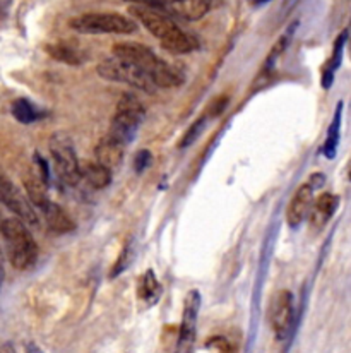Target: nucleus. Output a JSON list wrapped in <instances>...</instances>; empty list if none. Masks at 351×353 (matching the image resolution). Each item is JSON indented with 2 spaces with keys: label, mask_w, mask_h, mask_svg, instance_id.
Here are the masks:
<instances>
[{
  "label": "nucleus",
  "mask_w": 351,
  "mask_h": 353,
  "mask_svg": "<svg viewBox=\"0 0 351 353\" xmlns=\"http://www.w3.org/2000/svg\"><path fill=\"white\" fill-rule=\"evenodd\" d=\"M204 125H206V117L202 119H198L194 123H192L191 127H189V130L185 132V136L182 137L180 144H178V148L180 150H184V148H189L191 144H194L195 141L199 139V136H201V132L204 130Z\"/></svg>",
  "instance_id": "24"
},
{
  "label": "nucleus",
  "mask_w": 351,
  "mask_h": 353,
  "mask_svg": "<svg viewBox=\"0 0 351 353\" xmlns=\"http://www.w3.org/2000/svg\"><path fill=\"white\" fill-rule=\"evenodd\" d=\"M23 182H24V190H26L28 199H30V203L33 204L34 208H40L45 201L50 199L47 192L48 185L40 179V175L38 174L30 172V174H26V176H24Z\"/></svg>",
  "instance_id": "21"
},
{
  "label": "nucleus",
  "mask_w": 351,
  "mask_h": 353,
  "mask_svg": "<svg viewBox=\"0 0 351 353\" xmlns=\"http://www.w3.org/2000/svg\"><path fill=\"white\" fill-rule=\"evenodd\" d=\"M0 203L12 211L19 220H23L28 227H40V218L26 194H23V190L3 174H0Z\"/></svg>",
  "instance_id": "8"
},
{
  "label": "nucleus",
  "mask_w": 351,
  "mask_h": 353,
  "mask_svg": "<svg viewBox=\"0 0 351 353\" xmlns=\"http://www.w3.org/2000/svg\"><path fill=\"white\" fill-rule=\"evenodd\" d=\"M314 190L315 189L308 182L301 183V185L295 190L293 197H291L286 210V221L291 228L304 223V220L307 218L312 206V201H314Z\"/></svg>",
  "instance_id": "13"
},
{
  "label": "nucleus",
  "mask_w": 351,
  "mask_h": 353,
  "mask_svg": "<svg viewBox=\"0 0 351 353\" xmlns=\"http://www.w3.org/2000/svg\"><path fill=\"white\" fill-rule=\"evenodd\" d=\"M132 257H134V242H132V240H129V242L124 245V249H122L117 263H115L114 268H111L110 278H117L118 274L124 273V271L129 268V264L132 263Z\"/></svg>",
  "instance_id": "23"
},
{
  "label": "nucleus",
  "mask_w": 351,
  "mask_h": 353,
  "mask_svg": "<svg viewBox=\"0 0 351 353\" xmlns=\"http://www.w3.org/2000/svg\"><path fill=\"white\" fill-rule=\"evenodd\" d=\"M94 157H96L98 163L110 168V170H115V168L120 167L122 161H124L125 144L108 134V136H105L103 139L96 144V148H94Z\"/></svg>",
  "instance_id": "14"
},
{
  "label": "nucleus",
  "mask_w": 351,
  "mask_h": 353,
  "mask_svg": "<svg viewBox=\"0 0 351 353\" xmlns=\"http://www.w3.org/2000/svg\"><path fill=\"white\" fill-rule=\"evenodd\" d=\"M114 57L129 60L139 65L149 76L156 88H177L184 84L185 76L180 69L158 57L151 48L138 41H120L114 45Z\"/></svg>",
  "instance_id": "2"
},
{
  "label": "nucleus",
  "mask_w": 351,
  "mask_h": 353,
  "mask_svg": "<svg viewBox=\"0 0 351 353\" xmlns=\"http://www.w3.org/2000/svg\"><path fill=\"white\" fill-rule=\"evenodd\" d=\"M153 165V154H151L149 150H140L136 153L134 157V170L138 172V174H142V172H146L147 168Z\"/></svg>",
  "instance_id": "25"
},
{
  "label": "nucleus",
  "mask_w": 351,
  "mask_h": 353,
  "mask_svg": "<svg viewBox=\"0 0 351 353\" xmlns=\"http://www.w3.org/2000/svg\"><path fill=\"white\" fill-rule=\"evenodd\" d=\"M48 151H50L52 163H54V170L58 179L65 185H77L81 182V163L72 137L65 132H55L48 141Z\"/></svg>",
  "instance_id": "6"
},
{
  "label": "nucleus",
  "mask_w": 351,
  "mask_h": 353,
  "mask_svg": "<svg viewBox=\"0 0 351 353\" xmlns=\"http://www.w3.org/2000/svg\"><path fill=\"white\" fill-rule=\"evenodd\" d=\"M47 50L54 59L70 63V65H79V63H83L86 60L84 59V54H81L79 50H76V48L65 43H52L50 47H47Z\"/></svg>",
  "instance_id": "22"
},
{
  "label": "nucleus",
  "mask_w": 351,
  "mask_h": 353,
  "mask_svg": "<svg viewBox=\"0 0 351 353\" xmlns=\"http://www.w3.org/2000/svg\"><path fill=\"white\" fill-rule=\"evenodd\" d=\"M343 107L345 103L339 101L338 107H336L334 117L331 120V125L328 129V137L324 141V146H322V153H324L326 158L332 160L336 157V151H338L339 144V132H341V119H343Z\"/></svg>",
  "instance_id": "20"
},
{
  "label": "nucleus",
  "mask_w": 351,
  "mask_h": 353,
  "mask_svg": "<svg viewBox=\"0 0 351 353\" xmlns=\"http://www.w3.org/2000/svg\"><path fill=\"white\" fill-rule=\"evenodd\" d=\"M201 303L202 299L198 290H191L185 296L180 331H178V352H189L194 347L195 336H198V317Z\"/></svg>",
  "instance_id": "11"
},
{
  "label": "nucleus",
  "mask_w": 351,
  "mask_h": 353,
  "mask_svg": "<svg viewBox=\"0 0 351 353\" xmlns=\"http://www.w3.org/2000/svg\"><path fill=\"white\" fill-rule=\"evenodd\" d=\"M131 16L136 17L156 40H160L161 47L170 52V54L185 55L192 54L199 48L198 38L182 30L171 19V16H168L163 10L136 3V6L131 7Z\"/></svg>",
  "instance_id": "1"
},
{
  "label": "nucleus",
  "mask_w": 351,
  "mask_h": 353,
  "mask_svg": "<svg viewBox=\"0 0 351 353\" xmlns=\"http://www.w3.org/2000/svg\"><path fill=\"white\" fill-rule=\"evenodd\" d=\"M269 0H254V3L255 6H262V3H268Z\"/></svg>",
  "instance_id": "30"
},
{
  "label": "nucleus",
  "mask_w": 351,
  "mask_h": 353,
  "mask_svg": "<svg viewBox=\"0 0 351 353\" xmlns=\"http://www.w3.org/2000/svg\"><path fill=\"white\" fill-rule=\"evenodd\" d=\"M10 114L12 117L21 123H30L38 122V120L47 117V112L40 110L34 103H31L28 98H17L12 105H10Z\"/></svg>",
  "instance_id": "19"
},
{
  "label": "nucleus",
  "mask_w": 351,
  "mask_h": 353,
  "mask_svg": "<svg viewBox=\"0 0 351 353\" xmlns=\"http://www.w3.org/2000/svg\"><path fill=\"white\" fill-rule=\"evenodd\" d=\"M138 294H139V299L146 303V307L156 305L158 300L161 299L163 287H161V283L158 281L156 274H154L153 270H147L146 273L139 278Z\"/></svg>",
  "instance_id": "18"
},
{
  "label": "nucleus",
  "mask_w": 351,
  "mask_h": 353,
  "mask_svg": "<svg viewBox=\"0 0 351 353\" xmlns=\"http://www.w3.org/2000/svg\"><path fill=\"white\" fill-rule=\"evenodd\" d=\"M69 26L81 34H132L138 23L117 12H87L72 17Z\"/></svg>",
  "instance_id": "4"
},
{
  "label": "nucleus",
  "mask_w": 351,
  "mask_h": 353,
  "mask_svg": "<svg viewBox=\"0 0 351 353\" xmlns=\"http://www.w3.org/2000/svg\"><path fill=\"white\" fill-rule=\"evenodd\" d=\"M339 208V197L336 194L324 192L312 201L310 211H308L307 218L310 221V228L314 232L322 230L328 225V221L334 216V213Z\"/></svg>",
  "instance_id": "12"
},
{
  "label": "nucleus",
  "mask_w": 351,
  "mask_h": 353,
  "mask_svg": "<svg viewBox=\"0 0 351 353\" xmlns=\"http://www.w3.org/2000/svg\"><path fill=\"white\" fill-rule=\"evenodd\" d=\"M96 72L101 79L110 81V83H122L144 93H154V84L146 72L136 63L129 60L111 57L105 59L98 63Z\"/></svg>",
  "instance_id": "7"
},
{
  "label": "nucleus",
  "mask_w": 351,
  "mask_h": 353,
  "mask_svg": "<svg viewBox=\"0 0 351 353\" xmlns=\"http://www.w3.org/2000/svg\"><path fill=\"white\" fill-rule=\"evenodd\" d=\"M324 180H326L324 175L314 174V175L310 176V179H308V183H310V185L314 187V189H319V187L322 185V182H324Z\"/></svg>",
  "instance_id": "28"
},
{
  "label": "nucleus",
  "mask_w": 351,
  "mask_h": 353,
  "mask_svg": "<svg viewBox=\"0 0 351 353\" xmlns=\"http://www.w3.org/2000/svg\"><path fill=\"white\" fill-rule=\"evenodd\" d=\"M206 347L209 350H217V352H233L235 347L223 336H213L206 341Z\"/></svg>",
  "instance_id": "26"
},
{
  "label": "nucleus",
  "mask_w": 351,
  "mask_h": 353,
  "mask_svg": "<svg viewBox=\"0 0 351 353\" xmlns=\"http://www.w3.org/2000/svg\"><path fill=\"white\" fill-rule=\"evenodd\" d=\"M38 210L43 214L48 228H50L52 232H55V234H70V232L76 230V223H74L72 218L69 216L67 211H64V208L58 206V204L54 203L52 199L45 201Z\"/></svg>",
  "instance_id": "15"
},
{
  "label": "nucleus",
  "mask_w": 351,
  "mask_h": 353,
  "mask_svg": "<svg viewBox=\"0 0 351 353\" xmlns=\"http://www.w3.org/2000/svg\"><path fill=\"white\" fill-rule=\"evenodd\" d=\"M132 3L163 10L168 16L185 21H199L214 7V0H131Z\"/></svg>",
  "instance_id": "9"
},
{
  "label": "nucleus",
  "mask_w": 351,
  "mask_h": 353,
  "mask_svg": "<svg viewBox=\"0 0 351 353\" xmlns=\"http://www.w3.org/2000/svg\"><path fill=\"white\" fill-rule=\"evenodd\" d=\"M269 323L275 336L284 340L295 323V296L290 290H279L271 299L269 305Z\"/></svg>",
  "instance_id": "10"
},
{
  "label": "nucleus",
  "mask_w": 351,
  "mask_h": 353,
  "mask_svg": "<svg viewBox=\"0 0 351 353\" xmlns=\"http://www.w3.org/2000/svg\"><path fill=\"white\" fill-rule=\"evenodd\" d=\"M3 278H6V266H3V256H2V250H0V287L3 283Z\"/></svg>",
  "instance_id": "29"
},
{
  "label": "nucleus",
  "mask_w": 351,
  "mask_h": 353,
  "mask_svg": "<svg viewBox=\"0 0 351 353\" xmlns=\"http://www.w3.org/2000/svg\"><path fill=\"white\" fill-rule=\"evenodd\" d=\"M79 174L81 180H84L91 189L101 190L110 185L111 182V170L98 163V161H84V163H81Z\"/></svg>",
  "instance_id": "16"
},
{
  "label": "nucleus",
  "mask_w": 351,
  "mask_h": 353,
  "mask_svg": "<svg viewBox=\"0 0 351 353\" xmlns=\"http://www.w3.org/2000/svg\"><path fill=\"white\" fill-rule=\"evenodd\" d=\"M2 221H3V216H2V211H0V227H2Z\"/></svg>",
  "instance_id": "31"
},
{
  "label": "nucleus",
  "mask_w": 351,
  "mask_h": 353,
  "mask_svg": "<svg viewBox=\"0 0 351 353\" xmlns=\"http://www.w3.org/2000/svg\"><path fill=\"white\" fill-rule=\"evenodd\" d=\"M0 234L6 240L7 256L14 270L28 271L36 264L38 254H40L38 243L23 220L17 216L3 220Z\"/></svg>",
  "instance_id": "3"
},
{
  "label": "nucleus",
  "mask_w": 351,
  "mask_h": 353,
  "mask_svg": "<svg viewBox=\"0 0 351 353\" xmlns=\"http://www.w3.org/2000/svg\"><path fill=\"white\" fill-rule=\"evenodd\" d=\"M144 119H146V108L140 103L139 98L132 93L122 94L117 107H115L114 119H111L110 136H114L115 139L127 146L131 141L136 139Z\"/></svg>",
  "instance_id": "5"
},
{
  "label": "nucleus",
  "mask_w": 351,
  "mask_h": 353,
  "mask_svg": "<svg viewBox=\"0 0 351 353\" xmlns=\"http://www.w3.org/2000/svg\"><path fill=\"white\" fill-rule=\"evenodd\" d=\"M34 163H36L38 175H40V179L43 180L47 185H50V163H48V161L45 160L40 153H34Z\"/></svg>",
  "instance_id": "27"
},
{
  "label": "nucleus",
  "mask_w": 351,
  "mask_h": 353,
  "mask_svg": "<svg viewBox=\"0 0 351 353\" xmlns=\"http://www.w3.org/2000/svg\"><path fill=\"white\" fill-rule=\"evenodd\" d=\"M346 40H348V30H343L341 34L336 38L334 48H332V55H331V59H329L328 65L322 69L321 84L324 90H329V88L332 86V83H334V74H336V70L339 69V65H341L343 52H345Z\"/></svg>",
  "instance_id": "17"
}]
</instances>
